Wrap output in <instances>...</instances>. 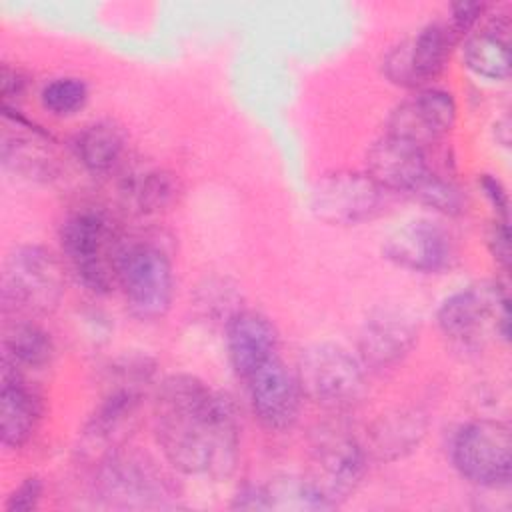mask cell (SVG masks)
Listing matches in <instances>:
<instances>
[{
  "label": "cell",
  "mask_w": 512,
  "mask_h": 512,
  "mask_svg": "<svg viewBox=\"0 0 512 512\" xmlns=\"http://www.w3.org/2000/svg\"><path fill=\"white\" fill-rule=\"evenodd\" d=\"M154 438L164 460L186 476L226 478L238 460L234 404L192 374L164 378L152 402Z\"/></svg>",
  "instance_id": "1"
},
{
  "label": "cell",
  "mask_w": 512,
  "mask_h": 512,
  "mask_svg": "<svg viewBox=\"0 0 512 512\" xmlns=\"http://www.w3.org/2000/svg\"><path fill=\"white\" fill-rule=\"evenodd\" d=\"M60 250L76 278L92 292L104 294L116 284L118 258L124 246L102 210L78 208L60 224Z\"/></svg>",
  "instance_id": "2"
},
{
  "label": "cell",
  "mask_w": 512,
  "mask_h": 512,
  "mask_svg": "<svg viewBox=\"0 0 512 512\" xmlns=\"http://www.w3.org/2000/svg\"><path fill=\"white\" fill-rule=\"evenodd\" d=\"M366 470V450L340 424L322 426L310 444V464L302 476L314 510L334 508L360 484Z\"/></svg>",
  "instance_id": "3"
},
{
  "label": "cell",
  "mask_w": 512,
  "mask_h": 512,
  "mask_svg": "<svg viewBox=\"0 0 512 512\" xmlns=\"http://www.w3.org/2000/svg\"><path fill=\"white\" fill-rule=\"evenodd\" d=\"M436 324L450 342L474 348L486 338L508 340V296L498 282H476L456 290L436 310Z\"/></svg>",
  "instance_id": "4"
},
{
  "label": "cell",
  "mask_w": 512,
  "mask_h": 512,
  "mask_svg": "<svg viewBox=\"0 0 512 512\" xmlns=\"http://www.w3.org/2000/svg\"><path fill=\"white\" fill-rule=\"evenodd\" d=\"M294 372L304 398L332 412L352 408L366 390L362 362L338 344H314L302 350Z\"/></svg>",
  "instance_id": "5"
},
{
  "label": "cell",
  "mask_w": 512,
  "mask_h": 512,
  "mask_svg": "<svg viewBox=\"0 0 512 512\" xmlns=\"http://www.w3.org/2000/svg\"><path fill=\"white\" fill-rule=\"evenodd\" d=\"M128 310L140 320L166 316L174 298V270L168 254L152 242H134L122 248L116 268Z\"/></svg>",
  "instance_id": "6"
},
{
  "label": "cell",
  "mask_w": 512,
  "mask_h": 512,
  "mask_svg": "<svg viewBox=\"0 0 512 512\" xmlns=\"http://www.w3.org/2000/svg\"><path fill=\"white\" fill-rule=\"evenodd\" d=\"M64 294V268L58 258L38 244L18 246L2 272L6 308L26 314H48Z\"/></svg>",
  "instance_id": "7"
},
{
  "label": "cell",
  "mask_w": 512,
  "mask_h": 512,
  "mask_svg": "<svg viewBox=\"0 0 512 512\" xmlns=\"http://www.w3.org/2000/svg\"><path fill=\"white\" fill-rule=\"evenodd\" d=\"M94 492L112 508H160L174 496L168 474L156 462L118 450L98 462Z\"/></svg>",
  "instance_id": "8"
},
{
  "label": "cell",
  "mask_w": 512,
  "mask_h": 512,
  "mask_svg": "<svg viewBox=\"0 0 512 512\" xmlns=\"http://www.w3.org/2000/svg\"><path fill=\"white\" fill-rule=\"evenodd\" d=\"M458 474L482 488H502L512 476L510 426L500 420H472L460 426L450 444Z\"/></svg>",
  "instance_id": "9"
},
{
  "label": "cell",
  "mask_w": 512,
  "mask_h": 512,
  "mask_svg": "<svg viewBox=\"0 0 512 512\" xmlns=\"http://www.w3.org/2000/svg\"><path fill=\"white\" fill-rule=\"evenodd\" d=\"M382 190L366 172H332L322 176L310 198L312 212L334 226H354L372 220L386 204Z\"/></svg>",
  "instance_id": "10"
},
{
  "label": "cell",
  "mask_w": 512,
  "mask_h": 512,
  "mask_svg": "<svg viewBox=\"0 0 512 512\" xmlns=\"http://www.w3.org/2000/svg\"><path fill=\"white\" fill-rule=\"evenodd\" d=\"M454 44L456 38L446 22H428L414 36L386 52L382 72L396 86H422L444 70Z\"/></svg>",
  "instance_id": "11"
},
{
  "label": "cell",
  "mask_w": 512,
  "mask_h": 512,
  "mask_svg": "<svg viewBox=\"0 0 512 512\" xmlns=\"http://www.w3.org/2000/svg\"><path fill=\"white\" fill-rule=\"evenodd\" d=\"M382 256L398 268L434 274L454 260V238L430 218H418L394 228L382 242Z\"/></svg>",
  "instance_id": "12"
},
{
  "label": "cell",
  "mask_w": 512,
  "mask_h": 512,
  "mask_svg": "<svg viewBox=\"0 0 512 512\" xmlns=\"http://www.w3.org/2000/svg\"><path fill=\"white\" fill-rule=\"evenodd\" d=\"M418 318L402 306H380L368 314L358 336V360L374 372L402 362L418 340Z\"/></svg>",
  "instance_id": "13"
},
{
  "label": "cell",
  "mask_w": 512,
  "mask_h": 512,
  "mask_svg": "<svg viewBox=\"0 0 512 512\" xmlns=\"http://www.w3.org/2000/svg\"><path fill=\"white\" fill-rule=\"evenodd\" d=\"M246 382L252 414L262 428L268 432H286L296 424L304 392L296 372L280 358L254 372Z\"/></svg>",
  "instance_id": "14"
},
{
  "label": "cell",
  "mask_w": 512,
  "mask_h": 512,
  "mask_svg": "<svg viewBox=\"0 0 512 512\" xmlns=\"http://www.w3.org/2000/svg\"><path fill=\"white\" fill-rule=\"evenodd\" d=\"M456 122V102L448 90L424 88L402 100L388 116L386 134L420 148L440 142Z\"/></svg>",
  "instance_id": "15"
},
{
  "label": "cell",
  "mask_w": 512,
  "mask_h": 512,
  "mask_svg": "<svg viewBox=\"0 0 512 512\" xmlns=\"http://www.w3.org/2000/svg\"><path fill=\"white\" fill-rule=\"evenodd\" d=\"M430 172L426 150L392 134L374 140L366 152V174L388 194H414Z\"/></svg>",
  "instance_id": "16"
},
{
  "label": "cell",
  "mask_w": 512,
  "mask_h": 512,
  "mask_svg": "<svg viewBox=\"0 0 512 512\" xmlns=\"http://www.w3.org/2000/svg\"><path fill=\"white\" fill-rule=\"evenodd\" d=\"M2 162L30 178L50 176L56 168V142L16 108L2 106Z\"/></svg>",
  "instance_id": "17"
},
{
  "label": "cell",
  "mask_w": 512,
  "mask_h": 512,
  "mask_svg": "<svg viewBox=\"0 0 512 512\" xmlns=\"http://www.w3.org/2000/svg\"><path fill=\"white\" fill-rule=\"evenodd\" d=\"M226 352L236 376L248 380L278 358V332L272 320L256 310H236L226 322Z\"/></svg>",
  "instance_id": "18"
},
{
  "label": "cell",
  "mask_w": 512,
  "mask_h": 512,
  "mask_svg": "<svg viewBox=\"0 0 512 512\" xmlns=\"http://www.w3.org/2000/svg\"><path fill=\"white\" fill-rule=\"evenodd\" d=\"M42 416V400L22 372L4 362L0 388V438L6 448H22L34 436Z\"/></svg>",
  "instance_id": "19"
},
{
  "label": "cell",
  "mask_w": 512,
  "mask_h": 512,
  "mask_svg": "<svg viewBox=\"0 0 512 512\" xmlns=\"http://www.w3.org/2000/svg\"><path fill=\"white\" fill-rule=\"evenodd\" d=\"M462 60L480 78L506 80L512 64L508 16H494L486 26L472 30L464 38Z\"/></svg>",
  "instance_id": "20"
},
{
  "label": "cell",
  "mask_w": 512,
  "mask_h": 512,
  "mask_svg": "<svg viewBox=\"0 0 512 512\" xmlns=\"http://www.w3.org/2000/svg\"><path fill=\"white\" fill-rule=\"evenodd\" d=\"M140 404L142 392L136 384L110 390L94 416L88 420L84 438L90 442V446H116L124 438V430L130 428V422L136 418Z\"/></svg>",
  "instance_id": "21"
},
{
  "label": "cell",
  "mask_w": 512,
  "mask_h": 512,
  "mask_svg": "<svg viewBox=\"0 0 512 512\" xmlns=\"http://www.w3.org/2000/svg\"><path fill=\"white\" fill-rule=\"evenodd\" d=\"M126 148V136L110 120H96L84 126L72 140L76 160L92 174H108L116 168Z\"/></svg>",
  "instance_id": "22"
},
{
  "label": "cell",
  "mask_w": 512,
  "mask_h": 512,
  "mask_svg": "<svg viewBox=\"0 0 512 512\" xmlns=\"http://www.w3.org/2000/svg\"><path fill=\"white\" fill-rule=\"evenodd\" d=\"M4 362L22 368H44L54 356L52 336L32 320H14L4 334Z\"/></svg>",
  "instance_id": "23"
},
{
  "label": "cell",
  "mask_w": 512,
  "mask_h": 512,
  "mask_svg": "<svg viewBox=\"0 0 512 512\" xmlns=\"http://www.w3.org/2000/svg\"><path fill=\"white\" fill-rule=\"evenodd\" d=\"M122 194L140 212H154L164 208L174 196V182L170 174L160 170H146L132 174L124 182Z\"/></svg>",
  "instance_id": "24"
},
{
  "label": "cell",
  "mask_w": 512,
  "mask_h": 512,
  "mask_svg": "<svg viewBox=\"0 0 512 512\" xmlns=\"http://www.w3.org/2000/svg\"><path fill=\"white\" fill-rule=\"evenodd\" d=\"M88 84L78 76H58L48 80L40 90V106L58 118L80 112L88 102Z\"/></svg>",
  "instance_id": "25"
},
{
  "label": "cell",
  "mask_w": 512,
  "mask_h": 512,
  "mask_svg": "<svg viewBox=\"0 0 512 512\" xmlns=\"http://www.w3.org/2000/svg\"><path fill=\"white\" fill-rule=\"evenodd\" d=\"M422 430L420 416L414 418V414H398L386 422L382 418L380 428L374 432V450L382 458H398L404 450L418 444Z\"/></svg>",
  "instance_id": "26"
},
{
  "label": "cell",
  "mask_w": 512,
  "mask_h": 512,
  "mask_svg": "<svg viewBox=\"0 0 512 512\" xmlns=\"http://www.w3.org/2000/svg\"><path fill=\"white\" fill-rule=\"evenodd\" d=\"M418 202L426 204L428 208L454 216L460 214L466 206V196L462 188L452 182L450 178H444L442 174H436L434 170L426 176V180L418 186V190L412 194Z\"/></svg>",
  "instance_id": "27"
},
{
  "label": "cell",
  "mask_w": 512,
  "mask_h": 512,
  "mask_svg": "<svg viewBox=\"0 0 512 512\" xmlns=\"http://www.w3.org/2000/svg\"><path fill=\"white\" fill-rule=\"evenodd\" d=\"M486 12L484 2H468L460 0L450 6V16L446 20V26L450 28L452 36L458 40H464L472 30H476V24Z\"/></svg>",
  "instance_id": "28"
},
{
  "label": "cell",
  "mask_w": 512,
  "mask_h": 512,
  "mask_svg": "<svg viewBox=\"0 0 512 512\" xmlns=\"http://www.w3.org/2000/svg\"><path fill=\"white\" fill-rule=\"evenodd\" d=\"M44 484L38 476H28L22 480L4 500V512H30L38 508L42 500Z\"/></svg>",
  "instance_id": "29"
},
{
  "label": "cell",
  "mask_w": 512,
  "mask_h": 512,
  "mask_svg": "<svg viewBox=\"0 0 512 512\" xmlns=\"http://www.w3.org/2000/svg\"><path fill=\"white\" fill-rule=\"evenodd\" d=\"M478 186L482 190V194L486 196V200L490 202L496 220H508V194L506 188L502 186V182L498 178H494L492 174H482L478 178Z\"/></svg>",
  "instance_id": "30"
},
{
  "label": "cell",
  "mask_w": 512,
  "mask_h": 512,
  "mask_svg": "<svg viewBox=\"0 0 512 512\" xmlns=\"http://www.w3.org/2000/svg\"><path fill=\"white\" fill-rule=\"evenodd\" d=\"M488 248L494 260L508 270L510 264V230H508V220H494L492 228L488 232Z\"/></svg>",
  "instance_id": "31"
},
{
  "label": "cell",
  "mask_w": 512,
  "mask_h": 512,
  "mask_svg": "<svg viewBox=\"0 0 512 512\" xmlns=\"http://www.w3.org/2000/svg\"><path fill=\"white\" fill-rule=\"evenodd\" d=\"M2 106H12V100L20 98L26 90V76L18 68L2 66Z\"/></svg>",
  "instance_id": "32"
}]
</instances>
